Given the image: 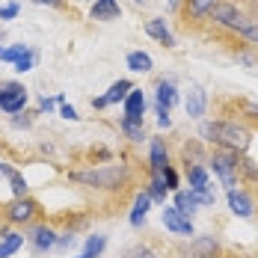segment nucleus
Segmentation results:
<instances>
[{
    "mask_svg": "<svg viewBox=\"0 0 258 258\" xmlns=\"http://www.w3.org/2000/svg\"><path fill=\"white\" fill-rule=\"evenodd\" d=\"M237 157H240V155L226 152V149H214V152L208 155V163H211L214 175H217V181H220L226 190L240 187V178H237Z\"/></svg>",
    "mask_w": 258,
    "mask_h": 258,
    "instance_id": "4",
    "label": "nucleus"
},
{
    "mask_svg": "<svg viewBox=\"0 0 258 258\" xmlns=\"http://www.w3.org/2000/svg\"><path fill=\"white\" fill-rule=\"evenodd\" d=\"M9 187H12L15 199H21V196H30V187H27V178L21 175V172H12V175H9Z\"/></svg>",
    "mask_w": 258,
    "mask_h": 258,
    "instance_id": "28",
    "label": "nucleus"
},
{
    "mask_svg": "<svg viewBox=\"0 0 258 258\" xmlns=\"http://www.w3.org/2000/svg\"><path fill=\"white\" fill-rule=\"evenodd\" d=\"M69 181L83 184V187H92V190L116 193V190H122L131 181V169L125 163H107V166H92V169H72Z\"/></svg>",
    "mask_w": 258,
    "mask_h": 258,
    "instance_id": "2",
    "label": "nucleus"
},
{
    "mask_svg": "<svg viewBox=\"0 0 258 258\" xmlns=\"http://www.w3.org/2000/svg\"><path fill=\"white\" fill-rule=\"evenodd\" d=\"M27 240H30V246L39 252V255H45V252H51L53 246H56V232H53L48 223H36V226H30V234H27Z\"/></svg>",
    "mask_w": 258,
    "mask_h": 258,
    "instance_id": "9",
    "label": "nucleus"
},
{
    "mask_svg": "<svg viewBox=\"0 0 258 258\" xmlns=\"http://www.w3.org/2000/svg\"><path fill=\"white\" fill-rule=\"evenodd\" d=\"M220 240L214 234H193L190 237V255L193 258H217Z\"/></svg>",
    "mask_w": 258,
    "mask_h": 258,
    "instance_id": "13",
    "label": "nucleus"
},
{
    "mask_svg": "<svg viewBox=\"0 0 258 258\" xmlns=\"http://www.w3.org/2000/svg\"><path fill=\"white\" fill-rule=\"evenodd\" d=\"M166 166H172V160H169V146H166V140L155 137V140L149 143V169H152V172H160V169H166Z\"/></svg>",
    "mask_w": 258,
    "mask_h": 258,
    "instance_id": "14",
    "label": "nucleus"
},
{
    "mask_svg": "<svg viewBox=\"0 0 258 258\" xmlns=\"http://www.w3.org/2000/svg\"><path fill=\"white\" fill-rule=\"evenodd\" d=\"M56 246H62V249H69V246H75V232L62 234V237H59V240H56Z\"/></svg>",
    "mask_w": 258,
    "mask_h": 258,
    "instance_id": "38",
    "label": "nucleus"
},
{
    "mask_svg": "<svg viewBox=\"0 0 258 258\" xmlns=\"http://www.w3.org/2000/svg\"><path fill=\"white\" fill-rule=\"evenodd\" d=\"M12 125H15V128H30V125H33V119L24 113V119H21V116H15V119H12Z\"/></svg>",
    "mask_w": 258,
    "mask_h": 258,
    "instance_id": "39",
    "label": "nucleus"
},
{
    "mask_svg": "<svg viewBox=\"0 0 258 258\" xmlns=\"http://www.w3.org/2000/svg\"><path fill=\"white\" fill-rule=\"evenodd\" d=\"M220 0H181V18L187 21V24H193V21H202L211 15V9L217 6Z\"/></svg>",
    "mask_w": 258,
    "mask_h": 258,
    "instance_id": "12",
    "label": "nucleus"
},
{
    "mask_svg": "<svg viewBox=\"0 0 258 258\" xmlns=\"http://www.w3.org/2000/svg\"><path fill=\"white\" fill-rule=\"evenodd\" d=\"M56 104H62V95H56V98H48V95H45V98L39 101V113H51Z\"/></svg>",
    "mask_w": 258,
    "mask_h": 258,
    "instance_id": "35",
    "label": "nucleus"
},
{
    "mask_svg": "<svg viewBox=\"0 0 258 258\" xmlns=\"http://www.w3.org/2000/svg\"><path fill=\"white\" fill-rule=\"evenodd\" d=\"M30 45H12V48H0V62H18V56H24V51Z\"/></svg>",
    "mask_w": 258,
    "mask_h": 258,
    "instance_id": "30",
    "label": "nucleus"
},
{
    "mask_svg": "<svg viewBox=\"0 0 258 258\" xmlns=\"http://www.w3.org/2000/svg\"><path fill=\"white\" fill-rule=\"evenodd\" d=\"M119 131L128 137L131 143H143V140H146V125H143V122H128V119H122V122H119Z\"/></svg>",
    "mask_w": 258,
    "mask_h": 258,
    "instance_id": "25",
    "label": "nucleus"
},
{
    "mask_svg": "<svg viewBox=\"0 0 258 258\" xmlns=\"http://www.w3.org/2000/svg\"><path fill=\"white\" fill-rule=\"evenodd\" d=\"M18 12H21L18 3H6V6H0V21H12V18H18Z\"/></svg>",
    "mask_w": 258,
    "mask_h": 258,
    "instance_id": "33",
    "label": "nucleus"
},
{
    "mask_svg": "<svg viewBox=\"0 0 258 258\" xmlns=\"http://www.w3.org/2000/svg\"><path fill=\"white\" fill-rule=\"evenodd\" d=\"M155 92H157V107H166V110H172L175 104H178V89H175V83L172 80H157V86H155Z\"/></svg>",
    "mask_w": 258,
    "mask_h": 258,
    "instance_id": "18",
    "label": "nucleus"
},
{
    "mask_svg": "<svg viewBox=\"0 0 258 258\" xmlns=\"http://www.w3.org/2000/svg\"><path fill=\"white\" fill-rule=\"evenodd\" d=\"M143 30H146V36H152V39H155V42H160L163 48H175V36H172V30L166 27V21H163V18H149Z\"/></svg>",
    "mask_w": 258,
    "mask_h": 258,
    "instance_id": "16",
    "label": "nucleus"
},
{
    "mask_svg": "<svg viewBox=\"0 0 258 258\" xmlns=\"http://www.w3.org/2000/svg\"><path fill=\"white\" fill-rule=\"evenodd\" d=\"M160 178H163V184H166V190H169V193L181 190V178H178V172H175V166H166V169H160Z\"/></svg>",
    "mask_w": 258,
    "mask_h": 258,
    "instance_id": "29",
    "label": "nucleus"
},
{
    "mask_svg": "<svg viewBox=\"0 0 258 258\" xmlns=\"http://www.w3.org/2000/svg\"><path fill=\"white\" fill-rule=\"evenodd\" d=\"M36 3H42V6H53V9H62V6H66L62 0H36Z\"/></svg>",
    "mask_w": 258,
    "mask_h": 258,
    "instance_id": "40",
    "label": "nucleus"
},
{
    "mask_svg": "<svg viewBox=\"0 0 258 258\" xmlns=\"http://www.w3.org/2000/svg\"><path fill=\"white\" fill-rule=\"evenodd\" d=\"M78 258H86V255H78Z\"/></svg>",
    "mask_w": 258,
    "mask_h": 258,
    "instance_id": "45",
    "label": "nucleus"
},
{
    "mask_svg": "<svg viewBox=\"0 0 258 258\" xmlns=\"http://www.w3.org/2000/svg\"><path fill=\"white\" fill-rule=\"evenodd\" d=\"M199 137L208 146L226 149V152H234V155H246L249 146H252V131L246 128L243 122H234V119H208V122H199Z\"/></svg>",
    "mask_w": 258,
    "mask_h": 258,
    "instance_id": "1",
    "label": "nucleus"
},
{
    "mask_svg": "<svg viewBox=\"0 0 258 258\" xmlns=\"http://www.w3.org/2000/svg\"><path fill=\"white\" fill-rule=\"evenodd\" d=\"M36 62H39V51L36 48H27L24 56H18V62H15V72H30V69H36Z\"/></svg>",
    "mask_w": 258,
    "mask_h": 258,
    "instance_id": "27",
    "label": "nucleus"
},
{
    "mask_svg": "<svg viewBox=\"0 0 258 258\" xmlns=\"http://www.w3.org/2000/svg\"><path fill=\"white\" fill-rule=\"evenodd\" d=\"M125 258H160V255H157L149 243H137V246H131L128 252H125Z\"/></svg>",
    "mask_w": 258,
    "mask_h": 258,
    "instance_id": "31",
    "label": "nucleus"
},
{
    "mask_svg": "<svg viewBox=\"0 0 258 258\" xmlns=\"http://www.w3.org/2000/svg\"><path fill=\"white\" fill-rule=\"evenodd\" d=\"M134 89V83H131L128 78H122V80H116L110 89H107V95H104V101H107V107L110 104H119V101H125L128 98V92Z\"/></svg>",
    "mask_w": 258,
    "mask_h": 258,
    "instance_id": "23",
    "label": "nucleus"
},
{
    "mask_svg": "<svg viewBox=\"0 0 258 258\" xmlns=\"http://www.w3.org/2000/svg\"><path fill=\"white\" fill-rule=\"evenodd\" d=\"M237 178H240V184H243V181H258V166H255V160H249L246 155L237 157Z\"/></svg>",
    "mask_w": 258,
    "mask_h": 258,
    "instance_id": "24",
    "label": "nucleus"
},
{
    "mask_svg": "<svg viewBox=\"0 0 258 258\" xmlns=\"http://www.w3.org/2000/svg\"><path fill=\"white\" fill-rule=\"evenodd\" d=\"M184 175H187L190 190H208L211 187V175H208L205 163H184Z\"/></svg>",
    "mask_w": 258,
    "mask_h": 258,
    "instance_id": "17",
    "label": "nucleus"
},
{
    "mask_svg": "<svg viewBox=\"0 0 258 258\" xmlns=\"http://www.w3.org/2000/svg\"><path fill=\"white\" fill-rule=\"evenodd\" d=\"M172 205L178 208L184 217H190V220H193V214L199 211V202H196V193H193V190H175V193H172Z\"/></svg>",
    "mask_w": 258,
    "mask_h": 258,
    "instance_id": "20",
    "label": "nucleus"
},
{
    "mask_svg": "<svg viewBox=\"0 0 258 258\" xmlns=\"http://www.w3.org/2000/svg\"><path fill=\"white\" fill-rule=\"evenodd\" d=\"M92 107H95V110H104V107H107V101H104V95H98V98H92Z\"/></svg>",
    "mask_w": 258,
    "mask_h": 258,
    "instance_id": "41",
    "label": "nucleus"
},
{
    "mask_svg": "<svg viewBox=\"0 0 258 258\" xmlns=\"http://www.w3.org/2000/svg\"><path fill=\"white\" fill-rule=\"evenodd\" d=\"M24 107H27L24 83H18V80H6V83H0V110H3V113L18 116Z\"/></svg>",
    "mask_w": 258,
    "mask_h": 258,
    "instance_id": "6",
    "label": "nucleus"
},
{
    "mask_svg": "<svg viewBox=\"0 0 258 258\" xmlns=\"http://www.w3.org/2000/svg\"><path fill=\"white\" fill-rule=\"evenodd\" d=\"M125 62H128L131 72H137V75H149V72L155 69V59H152L146 51H131Z\"/></svg>",
    "mask_w": 258,
    "mask_h": 258,
    "instance_id": "22",
    "label": "nucleus"
},
{
    "mask_svg": "<svg viewBox=\"0 0 258 258\" xmlns=\"http://www.w3.org/2000/svg\"><path fill=\"white\" fill-rule=\"evenodd\" d=\"M246 3H258V0H246Z\"/></svg>",
    "mask_w": 258,
    "mask_h": 258,
    "instance_id": "44",
    "label": "nucleus"
},
{
    "mask_svg": "<svg viewBox=\"0 0 258 258\" xmlns=\"http://www.w3.org/2000/svg\"><path fill=\"white\" fill-rule=\"evenodd\" d=\"M39 217H42V205L36 199H30V196L12 199V202H6V208H3V220L12 223V226H30Z\"/></svg>",
    "mask_w": 258,
    "mask_h": 258,
    "instance_id": "5",
    "label": "nucleus"
},
{
    "mask_svg": "<svg viewBox=\"0 0 258 258\" xmlns=\"http://www.w3.org/2000/svg\"><path fill=\"white\" fill-rule=\"evenodd\" d=\"M146 107H149V101H146V95H143V89H131L128 98L122 101V119H128V122H143V116H146Z\"/></svg>",
    "mask_w": 258,
    "mask_h": 258,
    "instance_id": "10",
    "label": "nucleus"
},
{
    "mask_svg": "<svg viewBox=\"0 0 258 258\" xmlns=\"http://www.w3.org/2000/svg\"><path fill=\"white\" fill-rule=\"evenodd\" d=\"M157 128H160V131L172 128V116H169V110H166V107H157Z\"/></svg>",
    "mask_w": 258,
    "mask_h": 258,
    "instance_id": "34",
    "label": "nucleus"
},
{
    "mask_svg": "<svg viewBox=\"0 0 258 258\" xmlns=\"http://www.w3.org/2000/svg\"><path fill=\"white\" fill-rule=\"evenodd\" d=\"M226 202H229V211H232L234 217H240V220H252L255 217V196L249 193V190H243V187H234V190H226Z\"/></svg>",
    "mask_w": 258,
    "mask_h": 258,
    "instance_id": "7",
    "label": "nucleus"
},
{
    "mask_svg": "<svg viewBox=\"0 0 258 258\" xmlns=\"http://www.w3.org/2000/svg\"><path fill=\"white\" fill-rule=\"evenodd\" d=\"M237 39H243V42H249V45H255V48H258V21H255V18L243 27V33H240Z\"/></svg>",
    "mask_w": 258,
    "mask_h": 258,
    "instance_id": "32",
    "label": "nucleus"
},
{
    "mask_svg": "<svg viewBox=\"0 0 258 258\" xmlns=\"http://www.w3.org/2000/svg\"><path fill=\"white\" fill-rule=\"evenodd\" d=\"M89 15H92V21H104V24H110V21H119L122 6H119V0H92Z\"/></svg>",
    "mask_w": 258,
    "mask_h": 258,
    "instance_id": "15",
    "label": "nucleus"
},
{
    "mask_svg": "<svg viewBox=\"0 0 258 258\" xmlns=\"http://www.w3.org/2000/svg\"><path fill=\"white\" fill-rule=\"evenodd\" d=\"M234 59H237V62H243V66H249V69H258V59L252 56V53H246V51L234 53Z\"/></svg>",
    "mask_w": 258,
    "mask_h": 258,
    "instance_id": "36",
    "label": "nucleus"
},
{
    "mask_svg": "<svg viewBox=\"0 0 258 258\" xmlns=\"http://www.w3.org/2000/svg\"><path fill=\"white\" fill-rule=\"evenodd\" d=\"M3 223H6V220H3V214H0V232H3Z\"/></svg>",
    "mask_w": 258,
    "mask_h": 258,
    "instance_id": "43",
    "label": "nucleus"
},
{
    "mask_svg": "<svg viewBox=\"0 0 258 258\" xmlns=\"http://www.w3.org/2000/svg\"><path fill=\"white\" fill-rule=\"evenodd\" d=\"M160 220H163V226H166V232H169V234H178V237H193V234H196L193 220H190V217H184L175 205H163Z\"/></svg>",
    "mask_w": 258,
    "mask_h": 258,
    "instance_id": "8",
    "label": "nucleus"
},
{
    "mask_svg": "<svg viewBox=\"0 0 258 258\" xmlns=\"http://www.w3.org/2000/svg\"><path fill=\"white\" fill-rule=\"evenodd\" d=\"M184 110H187V116H190V119H202V116H205V113H208V92H205V86L193 83V86L187 89Z\"/></svg>",
    "mask_w": 258,
    "mask_h": 258,
    "instance_id": "11",
    "label": "nucleus"
},
{
    "mask_svg": "<svg viewBox=\"0 0 258 258\" xmlns=\"http://www.w3.org/2000/svg\"><path fill=\"white\" fill-rule=\"evenodd\" d=\"M104 246H107V237H104V234H89V237H86V246H83V255L98 258L104 252Z\"/></svg>",
    "mask_w": 258,
    "mask_h": 258,
    "instance_id": "26",
    "label": "nucleus"
},
{
    "mask_svg": "<svg viewBox=\"0 0 258 258\" xmlns=\"http://www.w3.org/2000/svg\"><path fill=\"white\" fill-rule=\"evenodd\" d=\"M59 116H62V119H69V122H78V119H80L78 110H75L72 104H62V107H59Z\"/></svg>",
    "mask_w": 258,
    "mask_h": 258,
    "instance_id": "37",
    "label": "nucleus"
},
{
    "mask_svg": "<svg viewBox=\"0 0 258 258\" xmlns=\"http://www.w3.org/2000/svg\"><path fill=\"white\" fill-rule=\"evenodd\" d=\"M21 246H24V234L9 232V229L0 232V258H12Z\"/></svg>",
    "mask_w": 258,
    "mask_h": 258,
    "instance_id": "21",
    "label": "nucleus"
},
{
    "mask_svg": "<svg viewBox=\"0 0 258 258\" xmlns=\"http://www.w3.org/2000/svg\"><path fill=\"white\" fill-rule=\"evenodd\" d=\"M134 3H137V6H146V3H149V0H134Z\"/></svg>",
    "mask_w": 258,
    "mask_h": 258,
    "instance_id": "42",
    "label": "nucleus"
},
{
    "mask_svg": "<svg viewBox=\"0 0 258 258\" xmlns=\"http://www.w3.org/2000/svg\"><path fill=\"white\" fill-rule=\"evenodd\" d=\"M149 208H152V199H149V193L143 190V193H137V199H134V208H131V226L134 229H140V226H146V217H149Z\"/></svg>",
    "mask_w": 258,
    "mask_h": 258,
    "instance_id": "19",
    "label": "nucleus"
},
{
    "mask_svg": "<svg viewBox=\"0 0 258 258\" xmlns=\"http://www.w3.org/2000/svg\"><path fill=\"white\" fill-rule=\"evenodd\" d=\"M208 18H211L217 27H223V30L234 33V36H240V33H243V27L252 21V15H246L234 0H220V3L211 9V15H208Z\"/></svg>",
    "mask_w": 258,
    "mask_h": 258,
    "instance_id": "3",
    "label": "nucleus"
}]
</instances>
